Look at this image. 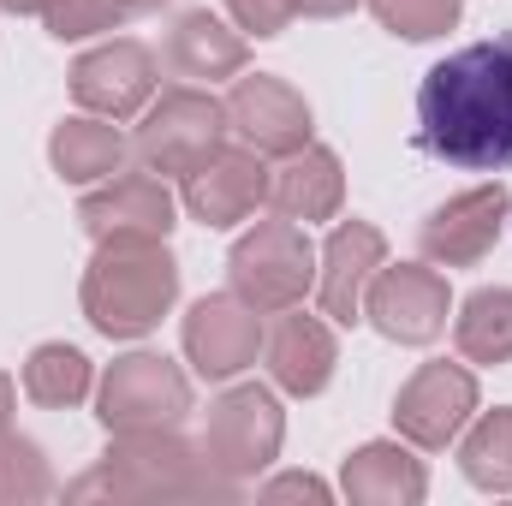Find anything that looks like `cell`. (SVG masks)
Returning <instances> with one entry per match:
<instances>
[{
	"label": "cell",
	"mask_w": 512,
	"mask_h": 506,
	"mask_svg": "<svg viewBox=\"0 0 512 506\" xmlns=\"http://www.w3.org/2000/svg\"><path fill=\"white\" fill-rule=\"evenodd\" d=\"M72 501H239V483L215 477L203 447H191L179 429H126L108 441L102 465L84 471Z\"/></svg>",
	"instance_id": "obj_2"
},
{
	"label": "cell",
	"mask_w": 512,
	"mask_h": 506,
	"mask_svg": "<svg viewBox=\"0 0 512 506\" xmlns=\"http://www.w3.org/2000/svg\"><path fill=\"white\" fill-rule=\"evenodd\" d=\"M48 161L66 185H102L114 173H126L131 161V143L120 120H102V114H72L60 120L54 137H48Z\"/></svg>",
	"instance_id": "obj_20"
},
{
	"label": "cell",
	"mask_w": 512,
	"mask_h": 506,
	"mask_svg": "<svg viewBox=\"0 0 512 506\" xmlns=\"http://www.w3.org/2000/svg\"><path fill=\"white\" fill-rule=\"evenodd\" d=\"M227 12L239 18V30L256 36V42H268V36H280L292 24V0H227Z\"/></svg>",
	"instance_id": "obj_28"
},
{
	"label": "cell",
	"mask_w": 512,
	"mask_h": 506,
	"mask_svg": "<svg viewBox=\"0 0 512 506\" xmlns=\"http://www.w3.org/2000/svg\"><path fill=\"white\" fill-rule=\"evenodd\" d=\"M126 6V18H137V12H155V6H167V0H120Z\"/></svg>",
	"instance_id": "obj_33"
},
{
	"label": "cell",
	"mask_w": 512,
	"mask_h": 506,
	"mask_svg": "<svg viewBox=\"0 0 512 506\" xmlns=\"http://www.w3.org/2000/svg\"><path fill=\"white\" fill-rule=\"evenodd\" d=\"M54 495V471L42 447L18 429H0V506H30Z\"/></svg>",
	"instance_id": "obj_25"
},
{
	"label": "cell",
	"mask_w": 512,
	"mask_h": 506,
	"mask_svg": "<svg viewBox=\"0 0 512 506\" xmlns=\"http://www.w3.org/2000/svg\"><path fill=\"white\" fill-rule=\"evenodd\" d=\"M227 131L262 161H286L310 143V102L274 72H239L227 90Z\"/></svg>",
	"instance_id": "obj_11"
},
{
	"label": "cell",
	"mask_w": 512,
	"mask_h": 506,
	"mask_svg": "<svg viewBox=\"0 0 512 506\" xmlns=\"http://www.w3.org/2000/svg\"><path fill=\"white\" fill-rule=\"evenodd\" d=\"M155 84H161L155 54L143 42H131V36H114V42H102V48L72 60V102L84 114H102V120L143 114L155 102Z\"/></svg>",
	"instance_id": "obj_12"
},
{
	"label": "cell",
	"mask_w": 512,
	"mask_h": 506,
	"mask_svg": "<svg viewBox=\"0 0 512 506\" xmlns=\"http://www.w3.org/2000/svg\"><path fill=\"white\" fill-rule=\"evenodd\" d=\"M12 411H18V387H12L6 370H0V429H12Z\"/></svg>",
	"instance_id": "obj_31"
},
{
	"label": "cell",
	"mask_w": 512,
	"mask_h": 506,
	"mask_svg": "<svg viewBox=\"0 0 512 506\" xmlns=\"http://www.w3.org/2000/svg\"><path fill=\"white\" fill-rule=\"evenodd\" d=\"M221 143H227V102L209 96V90H197V84H179V90H167V96H155L143 108V126L131 137V155L149 173H161V179L167 173L185 179Z\"/></svg>",
	"instance_id": "obj_6"
},
{
	"label": "cell",
	"mask_w": 512,
	"mask_h": 506,
	"mask_svg": "<svg viewBox=\"0 0 512 506\" xmlns=\"http://www.w3.org/2000/svg\"><path fill=\"white\" fill-rule=\"evenodd\" d=\"M477 417V376L465 364H423L417 376L399 387L393 399V429L399 441L423 447V453H441L465 435V423Z\"/></svg>",
	"instance_id": "obj_9"
},
{
	"label": "cell",
	"mask_w": 512,
	"mask_h": 506,
	"mask_svg": "<svg viewBox=\"0 0 512 506\" xmlns=\"http://www.w3.org/2000/svg\"><path fill=\"white\" fill-rule=\"evenodd\" d=\"M340 489L358 506H417L429 495V471H423V459H411V441L405 447L399 441H370L346 459Z\"/></svg>",
	"instance_id": "obj_21"
},
{
	"label": "cell",
	"mask_w": 512,
	"mask_h": 506,
	"mask_svg": "<svg viewBox=\"0 0 512 506\" xmlns=\"http://www.w3.org/2000/svg\"><path fill=\"white\" fill-rule=\"evenodd\" d=\"M179 203L191 209V221H203L209 233H227L239 221H251L256 209L268 203V167L251 143H221L203 167L185 173Z\"/></svg>",
	"instance_id": "obj_13"
},
{
	"label": "cell",
	"mask_w": 512,
	"mask_h": 506,
	"mask_svg": "<svg viewBox=\"0 0 512 506\" xmlns=\"http://www.w3.org/2000/svg\"><path fill=\"white\" fill-rule=\"evenodd\" d=\"M48 36L54 42H84V36H102V30H120L126 24V6L120 0H54L42 12Z\"/></svg>",
	"instance_id": "obj_27"
},
{
	"label": "cell",
	"mask_w": 512,
	"mask_h": 506,
	"mask_svg": "<svg viewBox=\"0 0 512 506\" xmlns=\"http://www.w3.org/2000/svg\"><path fill=\"white\" fill-rule=\"evenodd\" d=\"M54 0H0V12H18V18H42Z\"/></svg>",
	"instance_id": "obj_32"
},
{
	"label": "cell",
	"mask_w": 512,
	"mask_h": 506,
	"mask_svg": "<svg viewBox=\"0 0 512 506\" xmlns=\"http://www.w3.org/2000/svg\"><path fill=\"white\" fill-rule=\"evenodd\" d=\"M173 191L161 173L137 167V173H114L102 179V191H90L78 203V227L108 245V239H167L173 233Z\"/></svg>",
	"instance_id": "obj_15"
},
{
	"label": "cell",
	"mask_w": 512,
	"mask_h": 506,
	"mask_svg": "<svg viewBox=\"0 0 512 506\" xmlns=\"http://www.w3.org/2000/svg\"><path fill=\"white\" fill-rule=\"evenodd\" d=\"M262 334V310H251L239 292H209L185 316V358L203 381H233L256 364Z\"/></svg>",
	"instance_id": "obj_14"
},
{
	"label": "cell",
	"mask_w": 512,
	"mask_h": 506,
	"mask_svg": "<svg viewBox=\"0 0 512 506\" xmlns=\"http://www.w3.org/2000/svg\"><path fill=\"white\" fill-rule=\"evenodd\" d=\"M507 215H512V197H507L501 179L471 185V191H459V197H447L441 209L423 215L417 251H423V262H435V268H471V262H483V256L501 245Z\"/></svg>",
	"instance_id": "obj_10"
},
{
	"label": "cell",
	"mask_w": 512,
	"mask_h": 506,
	"mask_svg": "<svg viewBox=\"0 0 512 506\" xmlns=\"http://www.w3.org/2000/svg\"><path fill=\"white\" fill-rule=\"evenodd\" d=\"M161 66L191 84H221L251 66V42H245V30H227L209 6H197V12L173 18V30L161 42Z\"/></svg>",
	"instance_id": "obj_18"
},
{
	"label": "cell",
	"mask_w": 512,
	"mask_h": 506,
	"mask_svg": "<svg viewBox=\"0 0 512 506\" xmlns=\"http://www.w3.org/2000/svg\"><path fill=\"white\" fill-rule=\"evenodd\" d=\"M227 280L262 316L292 310L316 286V245H310L304 221H286V215L256 221L251 233L233 245V256H227Z\"/></svg>",
	"instance_id": "obj_4"
},
{
	"label": "cell",
	"mask_w": 512,
	"mask_h": 506,
	"mask_svg": "<svg viewBox=\"0 0 512 506\" xmlns=\"http://www.w3.org/2000/svg\"><path fill=\"white\" fill-rule=\"evenodd\" d=\"M262 364L280 393L292 399H316L328 381H334V364H340V346H334V328L322 316H304L298 304L280 310V322L262 334Z\"/></svg>",
	"instance_id": "obj_17"
},
{
	"label": "cell",
	"mask_w": 512,
	"mask_h": 506,
	"mask_svg": "<svg viewBox=\"0 0 512 506\" xmlns=\"http://www.w3.org/2000/svg\"><path fill=\"white\" fill-rule=\"evenodd\" d=\"M459 471L489 495H512V405H495L477 423H465Z\"/></svg>",
	"instance_id": "obj_24"
},
{
	"label": "cell",
	"mask_w": 512,
	"mask_h": 506,
	"mask_svg": "<svg viewBox=\"0 0 512 506\" xmlns=\"http://www.w3.org/2000/svg\"><path fill=\"white\" fill-rule=\"evenodd\" d=\"M90 387H96L90 358H84L78 346H66V340H48V346H36V352L24 358V399H36V405H48V411L84 405Z\"/></svg>",
	"instance_id": "obj_23"
},
{
	"label": "cell",
	"mask_w": 512,
	"mask_h": 506,
	"mask_svg": "<svg viewBox=\"0 0 512 506\" xmlns=\"http://www.w3.org/2000/svg\"><path fill=\"white\" fill-rule=\"evenodd\" d=\"M185 411H191V381L161 352L114 358L102 387H96V417H102L108 435H126V429H179Z\"/></svg>",
	"instance_id": "obj_7"
},
{
	"label": "cell",
	"mask_w": 512,
	"mask_h": 506,
	"mask_svg": "<svg viewBox=\"0 0 512 506\" xmlns=\"http://www.w3.org/2000/svg\"><path fill=\"white\" fill-rule=\"evenodd\" d=\"M262 501H328V483L322 477H274L268 489H262Z\"/></svg>",
	"instance_id": "obj_29"
},
{
	"label": "cell",
	"mask_w": 512,
	"mask_h": 506,
	"mask_svg": "<svg viewBox=\"0 0 512 506\" xmlns=\"http://www.w3.org/2000/svg\"><path fill=\"white\" fill-rule=\"evenodd\" d=\"M382 262H387L382 227L340 221L328 233V245L316 251V304H322V316L340 322V328L364 322V292H370V280H376Z\"/></svg>",
	"instance_id": "obj_16"
},
{
	"label": "cell",
	"mask_w": 512,
	"mask_h": 506,
	"mask_svg": "<svg viewBox=\"0 0 512 506\" xmlns=\"http://www.w3.org/2000/svg\"><path fill=\"white\" fill-rule=\"evenodd\" d=\"M358 0H292V18H346Z\"/></svg>",
	"instance_id": "obj_30"
},
{
	"label": "cell",
	"mask_w": 512,
	"mask_h": 506,
	"mask_svg": "<svg viewBox=\"0 0 512 506\" xmlns=\"http://www.w3.org/2000/svg\"><path fill=\"white\" fill-rule=\"evenodd\" d=\"M268 203L274 215L286 221H334L340 203H346V173H340V155L322 149V143H304L298 155H286L274 173H268Z\"/></svg>",
	"instance_id": "obj_19"
},
{
	"label": "cell",
	"mask_w": 512,
	"mask_h": 506,
	"mask_svg": "<svg viewBox=\"0 0 512 506\" xmlns=\"http://www.w3.org/2000/svg\"><path fill=\"white\" fill-rule=\"evenodd\" d=\"M84 316L108 340H143L179 304V262L167 239H108L84 268Z\"/></svg>",
	"instance_id": "obj_3"
},
{
	"label": "cell",
	"mask_w": 512,
	"mask_h": 506,
	"mask_svg": "<svg viewBox=\"0 0 512 506\" xmlns=\"http://www.w3.org/2000/svg\"><path fill=\"white\" fill-rule=\"evenodd\" d=\"M417 149L459 173H512V30L429 66L417 84Z\"/></svg>",
	"instance_id": "obj_1"
},
{
	"label": "cell",
	"mask_w": 512,
	"mask_h": 506,
	"mask_svg": "<svg viewBox=\"0 0 512 506\" xmlns=\"http://www.w3.org/2000/svg\"><path fill=\"white\" fill-rule=\"evenodd\" d=\"M370 12H376L382 30L405 36V42H435L459 24L465 0H370Z\"/></svg>",
	"instance_id": "obj_26"
},
{
	"label": "cell",
	"mask_w": 512,
	"mask_h": 506,
	"mask_svg": "<svg viewBox=\"0 0 512 506\" xmlns=\"http://www.w3.org/2000/svg\"><path fill=\"white\" fill-rule=\"evenodd\" d=\"M280 441H286V411H280L274 387H262V381L227 387L203 417V459L227 483L268 471L280 459Z\"/></svg>",
	"instance_id": "obj_5"
},
{
	"label": "cell",
	"mask_w": 512,
	"mask_h": 506,
	"mask_svg": "<svg viewBox=\"0 0 512 506\" xmlns=\"http://www.w3.org/2000/svg\"><path fill=\"white\" fill-rule=\"evenodd\" d=\"M447 310H453V292H447L435 262H382L370 292H364V316L382 328L393 346L441 340L447 334Z\"/></svg>",
	"instance_id": "obj_8"
},
{
	"label": "cell",
	"mask_w": 512,
	"mask_h": 506,
	"mask_svg": "<svg viewBox=\"0 0 512 506\" xmlns=\"http://www.w3.org/2000/svg\"><path fill=\"white\" fill-rule=\"evenodd\" d=\"M453 346L465 364H512V286H477L459 304Z\"/></svg>",
	"instance_id": "obj_22"
}]
</instances>
